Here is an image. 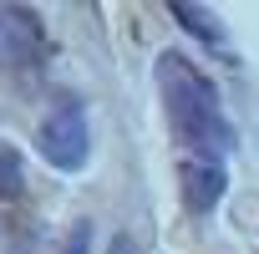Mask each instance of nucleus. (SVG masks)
Here are the masks:
<instances>
[{
	"mask_svg": "<svg viewBox=\"0 0 259 254\" xmlns=\"http://www.w3.org/2000/svg\"><path fill=\"white\" fill-rule=\"evenodd\" d=\"M107 254H138V244H133V239H127V234H117V239L107 244Z\"/></svg>",
	"mask_w": 259,
	"mask_h": 254,
	"instance_id": "obj_8",
	"label": "nucleus"
},
{
	"mask_svg": "<svg viewBox=\"0 0 259 254\" xmlns=\"http://www.w3.org/2000/svg\"><path fill=\"white\" fill-rule=\"evenodd\" d=\"M158 97L168 112V127L183 148V163H229L239 148V133L224 112V97L203 66H193L183 51L158 56Z\"/></svg>",
	"mask_w": 259,
	"mask_h": 254,
	"instance_id": "obj_1",
	"label": "nucleus"
},
{
	"mask_svg": "<svg viewBox=\"0 0 259 254\" xmlns=\"http://www.w3.org/2000/svg\"><path fill=\"white\" fill-rule=\"evenodd\" d=\"M41 158L56 173H81L92 158V127H87V107L76 97H61L46 122H41Z\"/></svg>",
	"mask_w": 259,
	"mask_h": 254,
	"instance_id": "obj_2",
	"label": "nucleus"
},
{
	"mask_svg": "<svg viewBox=\"0 0 259 254\" xmlns=\"http://www.w3.org/2000/svg\"><path fill=\"white\" fill-rule=\"evenodd\" d=\"M21 183H26V173H21V153H16L11 143H0V198H16Z\"/></svg>",
	"mask_w": 259,
	"mask_h": 254,
	"instance_id": "obj_6",
	"label": "nucleus"
},
{
	"mask_svg": "<svg viewBox=\"0 0 259 254\" xmlns=\"http://www.w3.org/2000/svg\"><path fill=\"white\" fill-rule=\"evenodd\" d=\"M178 178H183V203H188L193 219H208L219 208L224 188H229V168L224 163H183Z\"/></svg>",
	"mask_w": 259,
	"mask_h": 254,
	"instance_id": "obj_4",
	"label": "nucleus"
},
{
	"mask_svg": "<svg viewBox=\"0 0 259 254\" xmlns=\"http://www.w3.org/2000/svg\"><path fill=\"white\" fill-rule=\"evenodd\" d=\"M61 254H92V224L81 219L71 234H66V244H61Z\"/></svg>",
	"mask_w": 259,
	"mask_h": 254,
	"instance_id": "obj_7",
	"label": "nucleus"
},
{
	"mask_svg": "<svg viewBox=\"0 0 259 254\" xmlns=\"http://www.w3.org/2000/svg\"><path fill=\"white\" fill-rule=\"evenodd\" d=\"M173 21H183V31L188 36H203L208 46H224V26L213 21V11H198V6H183V0H173Z\"/></svg>",
	"mask_w": 259,
	"mask_h": 254,
	"instance_id": "obj_5",
	"label": "nucleus"
},
{
	"mask_svg": "<svg viewBox=\"0 0 259 254\" xmlns=\"http://www.w3.org/2000/svg\"><path fill=\"white\" fill-rule=\"evenodd\" d=\"M46 51V31L26 6H0V66L6 71H26L36 66Z\"/></svg>",
	"mask_w": 259,
	"mask_h": 254,
	"instance_id": "obj_3",
	"label": "nucleus"
}]
</instances>
